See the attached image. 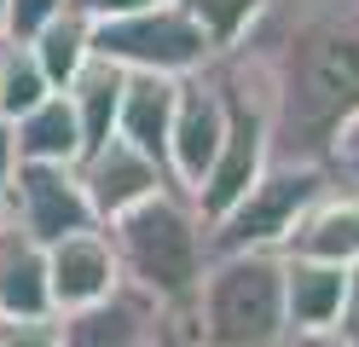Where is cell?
Instances as JSON below:
<instances>
[{
	"mask_svg": "<svg viewBox=\"0 0 359 347\" xmlns=\"http://www.w3.org/2000/svg\"><path fill=\"white\" fill-rule=\"evenodd\" d=\"M226 58L266 104L273 162L325 168L330 139L359 116V0H266Z\"/></svg>",
	"mask_w": 359,
	"mask_h": 347,
	"instance_id": "obj_1",
	"label": "cell"
},
{
	"mask_svg": "<svg viewBox=\"0 0 359 347\" xmlns=\"http://www.w3.org/2000/svg\"><path fill=\"white\" fill-rule=\"evenodd\" d=\"M104 238L116 249L122 284L151 295L163 313H186L209 261H215L209 254V220L197 215V203L180 185H163L156 197L133 203L128 215L104 220Z\"/></svg>",
	"mask_w": 359,
	"mask_h": 347,
	"instance_id": "obj_2",
	"label": "cell"
},
{
	"mask_svg": "<svg viewBox=\"0 0 359 347\" xmlns=\"http://www.w3.org/2000/svg\"><path fill=\"white\" fill-rule=\"evenodd\" d=\"M186 324L197 347H284V254L278 249H243L215 254L197 284Z\"/></svg>",
	"mask_w": 359,
	"mask_h": 347,
	"instance_id": "obj_3",
	"label": "cell"
},
{
	"mask_svg": "<svg viewBox=\"0 0 359 347\" xmlns=\"http://www.w3.org/2000/svg\"><path fill=\"white\" fill-rule=\"evenodd\" d=\"M93 53L122 64V69H145V76H197L215 46L180 0L151 12H128V18H93Z\"/></svg>",
	"mask_w": 359,
	"mask_h": 347,
	"instance_id": "obj_4",
	"label": "cell"
},
{
	"mask_svg": "<svg viewBox=\"0 0 359 347\" xmlns=\"http://www.w3.org/2000/svg\"><path fill=\"white\" fill-rule=\"evenodd\" d=\"M325 168L313 162H266V174L243 191L226 215L209 226V254H243V249H284L302 208L325 191Z\"/></svg>",
	"mask_w": 359,
	"mask_h": 347,
	"instance_id": "obj_5",
	"label": "cell"
},
{
	"mask_svg": "<svg viewBox=\"0 0 359 347\" xmlns=\"http://www.w3.org/2000/svg\"><path fill=\"white\" fill-rule=\"evenodd\" d=\"M0 215H6L18 231H29L41 249H53L58 238H76V231L99 226L93 203H87V191H81V174L70 168V162H18Z\"/></svg>",
	"mask_w": 359,
	"mask_h": 347,
	"instance_id": "obj_6",
	"label": "cell"
},
{
	"mask_svg": "<svg viewBox=\"0 0 359 347\" xmlns=\"http://www.w3.org/2000/svg\"><path fill=\"white\" fill-rule=\"evenodd\" d=\"M220 139H226V93H220L215 58L197 76H180V99H174V128H168V179L180 191H197L203 174L215 168Z\"/></svg>",
	"mask_w": 359,
	"mask_h": 347,
	"instance_id": "obj_7",
	"label": "cell"
},
{
	"mask_svg": "<svg viewBox=\"0 0 359 347\" xmlns=\"http://www.w3.org/2000/svg\"><path fill=\"white\" fill-rule=\"evenodd\" d=\"M76 174H81V191H87V203H93L99 226L116 220V215H128L133 203L156 197L163 185H174L163 162H151L145 151H133L128 139H110V145H99L93 156H81Z\"/></svg>",
	"mask_w": 359,
	"mask_h": 347,
	"instance_id": "obj_8",
	"label": "cell"
},
{
	"mask_svg": "<svg viewBox=\"0 0 359 347\" xmlns=\"http://www.w3.org/2000/svg\"><path fill=\"white\" fill-rule=\"evenodd\" d=\"M116 284H122V266H116V249H110L104 226L76 231V238H58V243L47 249V290H53V313L93 307V301H104Z\"/></svg>",
	"mask_w": 359,
	"mask_h": 347,
	"instance_id": "obj_9",
	"label": "cell"
},
{
	"mask_svg": "<svg viewBox=\"0 0 359 347\" xmlns=\"http://www.w3.org/2000/svg\"><path fill=\"white\" fill-rule=\"evenodd\" d=\"M163 324V307L133 284H116L104 301L76 313H58V341L64 347H145Z\"/></svg>",
	"mask_w": 359,
	"mask_h": 347,
	"instance_id": "obj_10",
	"label": "cell"
},
{
	"mask_svg": "<svg viewBox=\"0 0 359 347\" xmlns=\"http://www.w3.org/2000/svg\"><path fill=\"white\" fill-rule=\"evenodd\" d=\"M278 254L330 261V266H359V185L325 179V191L302 208V220H296V231L284 238Z\"/></svg>",
	"mask_w": 359,
	"mask_h": 347,
	"instance_id": "obj_11",
	"label": "cell"
},
{
	"mask_svg": "<svg viewBox=\"0 0 359 347\" xmlns=\"http://www.w3.org/2000/svg\"><path fill=\"white\" fill-rule=\"evenodd\" d=\"M174 99H180V81H174V76H145V69H128L122 116H116V139H128L133 151H145L151 162H163V168H168Z\"/></svg>",
	"mask_w": 359,
	"mask_h": 347,
	"instance_id": "obj_12",
	"label": "cell"
},
{
	"mask_svg": "<svg viewBox=\"0 0 359 347\" xmlns=\"http://www.w3.org/2000/svg\"><path fill=\"white\" fill-rule=\"evenodd\" d=\"M47 249L0 215V318H47Z\"/></svg>",
	"mask_w": 359,
	"mask_h": 347,
	"instance_id": "obj_13",
	"label": "cell"
},
{
	"mask_svg": "<svg viewBox=\"0 0 359 347\" xmlns=\"http://www.w3.org/2000/svg\"><path fill=\"white\" fill-rule=\"evenodd\" d=\"M348 272L353 266L284 254V318H290V330H330L336 313H342V295H348Z\"/></svg>",
	"mask_w": 359,
	"mask_h": 347,
	"instance_id": "obj_14",
	"label": "cell"
},
{
	"mask_svg": "<svg viewBox=\"0 0 359 347\" xmlns=\"http://www.w3.org/2000/svg\"><path fill=\"white\" fill-rule=\"evenodd\" d=\"M122 87H128V69L110 64V58H87V69L64 87V99L76 104V122H81V156H93L99 145L116 139V116H122Z\"/></svg>",
	"mask_w": 359,
	"mask_h": 347,
	"instance_id": "obj_15",
	"label": "cell"
},
{
	"mask_svg": "<svg viewBox=\"0 0 359 347\" xmlns=\"http://www.w3.org/2000/svg\"><path fill=\"white\" fill-rule=\"evenodd\" d=\"M12 133H18V162H70V168L81 162V122L64 93L41 99L29 116H18Z\"/></svg>",
	"mask_w": 359,
	"mask_h": 347,
	"instance_id": "obj_16",
	"label": "cell"
},
{
	"mask_svg": "<svg viewBox=\"0 0 359 347\" xmlns=\"http://www.w3.org/2000/svg\"><path fill=\"white\" fill-rule=\"evenodd\" d=\"M29 53H35V64H41V76L53 81V93H64V87L87 69V58H93V18L70 0V6H64L47 29L29 41Z\"/></svg>",
	"mask_w": 359,
	"mask_h": 347,
	"instance_id": "obj_17",
	"label": "cell"
},
{
	"mask_svg": "<svg viewBox=\"0 0 359 347\" xmlns=\"http://www.w3.org/2000/svg\"><path fill=\"white\" fill-rule=\"evenodd\" d=\"M41 99H53V81L41 76L35 53H29V46L0 41V122H18V116H29Z\"/></svg>",
	"mask_w": 359,
	"mask_h": 347,
	"instance_id": "obj_18",
	"label": "cell"
},
{
	"mask_svg": "<svg viewBox=\"0 0 359 347\" xmlns=\"http://www.w3.org/2000/svg\"><path fill=\"white\" fill-rule=\"evenodd\" d=\"M180 6L203 23V35H209L215 53H226V46L243 41V29L255 23V12L266 6V0H180Z\"/></svg>",
	"mask_w": 359,
	"mask_h": 347,
	"instance_id": "obj_19",
	"label": "cell"
},
{
	"mask_svg": "<svg viewBox=\"0 0 359 347\" xmlns=\"http://www.w3.org/2000/svg\"><path fill=\"white\" fill-rule=\"evenodd\" d=\"M70 6V0H6V12H0V41L12 46H29L47 23Z\"/></svg>",
	"mask_w": 359,
	"mask_h": 347,
	"instance_id": "obj_20",
	"label": "cell"
},
{
	"mask_svg": "<svg viewBox=\"0 0 359 347\" xmlns=\"http://www.w3.org/2000/svg\"><path fill=\"white\" fill-rule=\"evenodd\" d=\"M0 347H64L58 341V313H47V318H0Z\"/></svg>",
	"mask_w": 359,
	"mask_h": 347,
	"instance_id": "obj_21",
	"label": "cell"
},
{
	"mask_svg": "<svg viewBox=\"0 0 359 347\" xmlns=\"http://www.w3.org/2000/svg\"><path fill=\"white\" fill-rule=\"evenodd\" d=\"M325 174L336 185H359V116L330 139V156H325Z\"/></svg>",
	"mask_w": 359,
	"mask_h": 347,
	"instance_id": "obj_22",
	"label": "cell"
},
{
	"mask_svg": "<svg viewBox=\"0 0 359 347\" xmlns=\"http://www.w3.org/2000/svg\"><path fill=\"white\" fill-rule=\"evenodd\" d=\"M342 341H353L359 347V266L348 272V295H342V313H336V324H330Z\"/></svg>",
	"mask_w": 359,
	"mask_h": 347,
	"instance_id": "obj_23",
	"label": "cell"
},
{
	"mask_svg": "<svg viewBox=\"0 0 359 347\" xmlns=\"http://www.w3.org/2000/svg\"><path fill=\"white\" fill-rule=\"evenodd\" d=\"M145 347H197V336H191L186 313H163V324H156V336H151Z\"/></svg>",
	"mask_w": 359,
	"mask_h": 347,
	"instance_id": "obj_24",
	"label": "cell"
},
{
	"mask_svg": "<svg viewBox=\"0 0 359 347\" xmlns=\"http://www.w3.org/2000/svg\"><path fill=\"white\" fill-rule=\"evenodd\" d=\"M87 18H128V12H151V6H168V0H76Z\"/></svg>",
	"mask_w": 359,
	"mask_h": 347,
	"instance_id": "obj_25",
	"label": "cell"
},
{
	"mask_svg": "<svg viewBox=\"0 0 359 347\" xmlns=\"http://www.w3.org/2000/svg\"><path fill=\"white\" fill-rule=\"evenodd\" d=\"M12 174H18V133H12V122H0V203L12 191Z\"/></svg>",
	"mask_w": 359,
	"mask_h": 347,
	"instance_id": "obj_26",
	"label": "cell"
},
{
	"mask_svg": "<svg viewBox=\"0 0 359 347\" xmlns=\"http://www.w3.org/2000/svg\"><path fill=\"white\" fill-rule=\"evenodd\" d=\"M284 347H353V341H342L336 330H290Z\"/></svg>",
	"mask_w": 359,
	"mask_h": 347,
	"instance_id": "obj_27",
	"label": "cell"
},
{
	"mask_svg": "<svg viewBox=\"0 0 359 347\" xmlns=\"http://www.w3.org/2000/svg\"><path fill=\"white\" fill-rule=\"evenodd\" d=\"M0 12H6V0H0Z\"/></svg>",
	"mask_w": 359,
	"mask_h": 347,
	"instance_id": "obj_28",
	"label": "cell"
}]
</instances>
